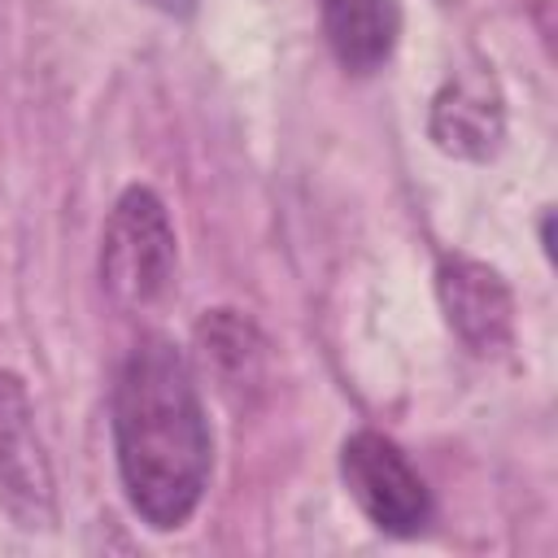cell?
I'll return each instance as SVG.
<instances>
[{
  "label": "cell",
  "mask_w": 558,
  "mask_h": 558,
  "mask_svg": "<svg viewBox=\"0 0 558 558\" xmlns=\"http://www.w3.org/2000/svg\"><path fill=\"white\" fill-rule=\"evenodd\" d=\"M436 296H440L445 323L453 327V336L471 353L488 357V353H501L510 344L514 301H510L506 279L488 262L445 257L440 270H436Z\"/></svg>",
  "instance_id": "5"
},
{
  "label": "cell",
  "mask_w": 558,
  "mask_h": 558,
  "mask_svg": "<svg viewBox=\"0 0 558 558\" xmlns=\"http://www.w3.org/2000/svg\"><path fill=\"white\" fill-rule=\"evenodd\" d=\"M323 31L349 74H371L397 48L401 9L397 0H323Z\"/></svg>",
  "instance_id": "8"
},
{
  "label": "cell",
  "mask_w": 558,
  "mask_h": 558,
  "mask_svg": "<svg viewBox=\"0 0 558 558\" xmlns=\"http://www.w3.org/2000/svg\"><path fill=\"white\" fill-rule=\"evenodd\" d=\"M340 480H344L349 497L357 501V510L388 536H414L432 514L423 475L379 432H353L344 440Z\"/></svg>",
  "instance_id": "3"
},
{
  "label": "cell",
  "mask_w": 558,
  "mask_h": 558,
  "mask_svg": "<svg viewBox=\"0 0 558 558\" xmlns=\"http://www.w3.org/2000/svg\"><path fill=\"white\" fill-rule=\"evenodd\" d=\"M174 279V227L157 192L126 187L100 235V288L122 310H148Z\"/></svg>",
  "instance_id": "2"
},
{
  "label": "cell",
  "mask_w": 558,
  "mask_h": 558,
  "mask_svg": "<svg viewBox=\"0 0 558 558\" xmlns=\"http://www.w3.org/2000/svg\"><path fill=\"white\" fill-rule=\"evenodd\" d=\"M0 506L22 532H48L57 519V488L26 384L0 371Z\"/></svg>",
  "instance_id": "4"
},
{
  "label": "cell",
  "mask_w": 558,
  "mask_h": 558,
  "mask_svg": "<svg viewBox=\"0 0 558 558\" xmlns=\"http://www.w3.org/2000/svg\"><path fill=\"white\" fill-rule=\"evenodd\" d=\"M113 449L131 510L157 527H183L209 480V423L187 357L161 340H140L113 384Z\"/></svg>",
  "instance_id": "1"
},
{
  "label": "cell",
  "mask_w": 558,
  "mask_h": 558,
  "mask_svg": "<svg viewBox=\"0 0 558 558\" xmlns=\"http://www.w3.org/2000/svg\"><path fill=\"white\" fill-rule=\"evenodd\" d=\"M148 4H157L161 13H179V17H183V13H192L196 0H148Z\"/></svg>",
  "instance_id": "9"
},
{
  "label": "cell",
  "mask_w": 558,
  "mask_h": 558,
  "mask_svg": "<svg viewBox=\"0 0 558 558\" xmlns=\"http://www.w3.org/2000/svg\"><path fill=\"white\" fill-rule=\"evenodd\" d=\"M427 131L440 153L462 157V161H488L501 148L506 135V113L501 96L488 78L480 74H458L432 96Z\"/></svg>",
  "instance_id": "7"
},
{
  "label": "cell",
  "mask_w": 558,
  "mask_h": 558,
  "mask_svg": "<svg viewBox=\"0 0 558 558\" xmlns=\"http://www.w3.org/2000/svg\"><path fill=\"white\" fill-rule=\"evenodd\" d=\"M196 366L231 401L244 405L266 388V340L240 310H209L192 331Z\"/></svg>",
  "instance_id": "6"
}]
</instances>
